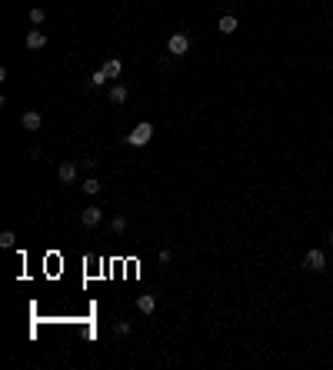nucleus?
I'll use <instances>...</instances> for the list:
<instances>
[{
    "label": "nucleus",
    "mask_w": 333,
    "mask_h": 370,
    "mask_svg": "<svg viewBox=\"0 0 333 370\" xmlns=\"http://www.w3.org/2000/svg\"><path fill=\"white\" fill-rule=\"evenodd\" d=\"M84 193H90V197H97V193H100V180H97V177L84 180Z\"/></svg>",
    "instance_id": "f8f14e48"
},
{
    "label": "nucleus",
    "mask_w": 333,
    "mask_h": 370,
    "mask_svg": "<svg viewBox=\"0 0 333 370\" xmlns=\"http://www.w3.org/2000/svg\"><path fill=\"white\" fill-rule=\"evenodd\" d=\"M100 217H103L100 207H87L84 214H80V224H84V227H97V224H100Z\"/></svg>",
    "instance_id": "6e6552de"
},
{
    "label": "nucleus",
    "mask_w": 333,
    "mask_h": 370,
    "mask_svg": "<svg viewBox=\"0 0 333 370\" xmlns=\"http://www.w3.org/2000/svg\"><path fill=\"white\" fill-rule=\"evenodd\" d=\"M44 20H47V14H44L40 7H33L30 10V24H44Z\"/></svg>",
    "instance_id": "4468645a"
},
{
    "label": "nucleus",
    "mask_w": 333,
    "mask_h": 370,
    "mask_svg": "<svg viewBox=\"0 0 333 370\" xmlns=\"http://www.w3.org/2000/svg\"><path fill=\"white\" fill-rule=\"evenodd\" d=\"M14 240H17L14 230H4V233H0V247H14Z\"/></svg>",
    "instance_id": "ddd939ff"
},
{
    "label": "nucleus",
    "mask_w": 333,
    "mask_h": 370,
    "mask_svg": "<svg viewBox=\"0 0 333 370\" xmlns=\"http://www.w3.org/2000/svg\"><path fill=\"white\" fill-rule=\"evenodd\" d=\"M90 80H94L97 87H100V84H107V80H110V77H107V73H103V67H100V70H94V77H90Z\"/></svg>",
    "instance_id": "f3484780"
},
{
    "label": "nucleus",
    "mask_w": 333,
    "mask_h": 370,
    "mask_svg": "<svg viewBox=\"0 0 333 370\" xmlns=\"http://www.w3.org/2000/svg\"><path fill=\"white\" fill-rule=\"evenodd\" d=\"M110 227H113L117 233H123V230H127V217H113V220H110Z\"/></svg>",
    "instance_id": "dca6fc26"
},
{
    "label": "nucleus",
    "mask_w": 333,
    "mask_h": 370,
    "mask_svg": "<svg viewBox=\"0 0 333 370\" xmlns=\"http://www.w3.org/2000/svg\"><path fill=\"white\" fill-rule=\"evenodd\" d=\"M330 243H333V233H330Z\"/></svg>",
    "instance_id": "a211bd4d"
},
{
    "label": "nucleus",
    "mask_w": 333,
    "mask_h": 370,
    "mask_svg": "<svg viewBox=\"0 0 333 370\" xmlns=\"http://www.w3.org/2000/svg\"><path fill=\"white\" fill-rule=\"evenodd\" d=\"M113 334H117V337H127L130 334V320H120L117 327H113Z\"/></svg>",
    "instance_id": "2eb2a0df"
},
{
    "label": "nucleus",
    "mask_w": 333,
    "mask_h": 370,
    "mask_svg": "<svg viewBox=\"0 0 333 370\" xmlns=\"http://www.w3.org/2000/svg\"><path fill=\"white\" fill-rule=\"evenodd\" d=\"M120 70H123V67H120V60H117V57H110V60L103 64V73H107L110 80H113V77H120Z\"/></svg>",
    "instance_id": "9b49d317"
},
{
    "label": "nucleus",
    "mask_w": 333,
    "mask_h": 370,
    "mask_svg": "<svg viewBox=\"0 0 333 370\" xmlns=\"http://www.w3.org/2000/svg\"><path fill=\"white\" fill-rule=\"evenodd\" d=\"M110 104H127V84H113L110 87Z\"/></svg>",
    "instance_id": "9d476101"
},
{
    "label": "nucleus",
    "mask_w": 333,
    "mask_h": 370,
    "mask_svg": "<svg viewBox=\"0 0 333 370\" xmlns=\"http://www.w3.org/2000/svg\"><path fill=\"white\" fill-rule=\"evenodd\" d=\"M237 27H240V24H237V17H233V14H227V17H220V24H217V30L230 37V33L237 30Z\"/></svg>",
    "instance_id": "1a4fd4ad"
},
{
    "label": "nucleus",
    "mask_w": 333,
    "mask_h": 370,
    "mask_svg": "<svg viewBox=\"0 0 333 370\" xmlns=\"http://www.w3.org/2000/svg\"><path fill=\"white\" fill-rule=\"evenodd\" d=\"M57 177H60V184H73V180H77V163L64 160L60 167H57Z\"/></svg>",
    "instance_id": "20e7f679"
},
{
    "label": "nucleus",
    "mask_w": 333,
    "mask_h": 370,
    "mask_svg": "<svg viewBox=\"0 0 333 370\" xmlns=\"http://www.w3.org/2000/svg\"><path fill=\"white\" fill-rule=\"evenodd\" d=\"M303 267H307V270H313V274H320V270H323L326 267V257H323V250H307V257H303Z\"/></svg>",
    "instance_id": "7ed1b4c3"
},
{
    "label": "nucleus",
    "mask_w": 333,
    "mask_h": 370,
    "mask_svg": "<svg viewBox=\"0 0 333 370\" xmlns=\"http://www.w3.org/2000/svg\"><path fill=\"white\" fill-rule=\"evenodd\" d=\"M27 47H30V50H44V47H47V33H44V30H30V33H27Z\"/></svg>",
    "instance_id": "0eeeda50"
},
{
    "label": "nucleus",
    "mask_w": 333,
    "mask_h": 370,
    "mask_svg": "<svg viewBox=\"0 0 333 370\" xmlns=\"http://www.w3.org/2000/svg\"><path fill=\"white\" fill-rule=\"evenodd\" d=\"M40 124H44V117H40L37 110H27L24 117H20V127L24 130H40Z\"/></svg>",
    "instance_id": "39448f33"
},
{
    "label": "nucleus",
    "mask_w": 333,
    "mask_h": 370,
    "mask_svg": "<svg viewBox=\"0 0 333 370\" xmlns=\"http://www.w3.org/2000/svg\"><path fill=\"white\" fill-rule=\"evenodd\" d=\"M137 310H140V314H153V310H157V297H153V294H140V297H137Z\"/></svg>",
    "instance_id": "423d86ee"
},
{
    "label": "nucleus",
    "mask_w": 333,
    "mask_h": 370,
    "mask_svg": "<svg viewBox=\"0 0 333 370\" xmlns=\"http://www.w3.org/2000/svg\"><path fill=\"white\" fill-rule=\"evenodd\" d=\"M150 137H153V124L143 120V124H137V127L127 134V147H147V144H150Z\"/></svg>",
    "instance_id": "f257e3e1"
},
{
    "label": "nucleus",
    "mask_w": 333,
    "mask_h": 370,
    "mask_svg": "<svg viewBox=\"0 0 333 370\" xmlns=\"http://www.w3.org/2000/svg\"><path fill=\"white\" fill-rule=\"evenodd\" d=\"M166 50L174 57H183L187 50H190V37L187 33H170V40H166Z\"/></svg>",
    "instance_id": "f03ea898"
}]
</instances>
